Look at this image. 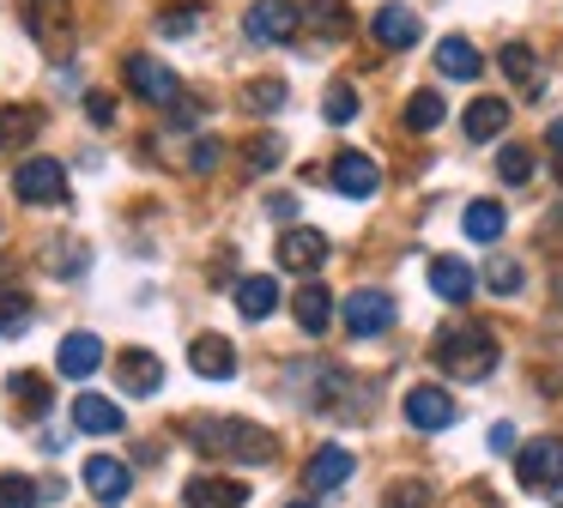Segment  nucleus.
<instances>
[{"mask_svg":"<svg viewBox=\"0 0 563 508\" xmlns=\"http://www.w3.org/2000/svg\"><path fill=\"white\" fill-rule=\"evenodd\" d=\"M188 435H195L200 454H224V460H243V466H267L273 460V435L243 418H195Z\"/></svg>","mask_w":563,"mask_h":508,"instance_id":"nucleus-1","label":"nucleus"},{"mask_svg":"<svg viewBox=\"0 0 563 508\" xmlns=\"http://www.w3.org/2000/svg\"><path fill=\"white\" fill-rule=\"evenodd\" d=\"M437 369H449L454 382H485L497 369V339L490 327H473V321H454L437 333Z\"/></svg>","mask_w":563,"mask_h":508,"instance_id":"nucleus-2","label":"nucleus"},{"mask_svg":"<svg viewBox=\"0 0 563 508\" xmlns=\"http://www.w3.org/2000/svg\"><path fill=\"white\" fill-rule=\"evenodd\" d=\"M13 194L25 206H67V169L55 157H25L13 176Z\"/></svg>","mask_w":563,"mask_h":508,"instance_id":"nucleus-3","label":"nucleus"},{"mask_svg":"<svg viewBox=\"0 0 563 508\" xmlns=\"http://www.w3.org/2000/svg\"><path fill=\"white\" fill-rule=\"evenodd\" d=\"M128 91L140 97V103H158V109H170L176 97H183V79H176L170 67H164L158 55H128Z\"/></svg>","mask_w":563,"mask_h":508,"instance_id":"nucleus-4","label":"nucleus"},{"mask_svg":"<svg viewBox=\"0 0 563 508\" xmlns=\"http://www.w3.org/2000/svg\"><path fill=\"white\" fill-rule=\"evenodd\" d=\"M515 478H521L527 490H558V484H563V442H558V435L527 442L521 454H515Z\"/></svg>","mask_w":563,"mask_h":508,"instance_id":"nucleus-5","label":"nucleus"},{"mask_svg":"<svg viewBox=\"0 0 563 508\" xmlns=\"http://www.w3.org/2000/svg\"><path fill=\"white\" fill-rule=\"evenodd\" d=\"M31 31L55 60L74 55V0H31Z\"/></svg>","mask_w":563,"mask_h":508,"instance_id":"nucleus-6","label":"nucleus"},{"mask_svg":"<svg viewBox=\"0 0 563 508\" xmlns=\"http://www.w3.org/2000/svg\"><path fill=\"white\" fill-rule=\"evenodd\" d=\"M340 314H345V333L352 339H376V333L394 327V297L388 290H352Z\"/></svg>","mask_w":563,"mask_h":508,"instance_id":"nucleus-7","label":"nucleus"},{"mask_svg":"<svg viewBox=\"0 0 563 508\" xmlns=\"http://www.w3.org/2000/svg\"><path fill=\"white\" fill-rule=\"evenodd\" d=\"M328 181L345 194V200H369V194L382 188V169H376V157H369V152H340V157H333V169H328Z\"/></svg>","mask_w":563,"mask_h":508,"instance_id":"nucleus-8","label":"nucleus"},{"mask_svg":"<svg viewBox=\"0 0 563 508\" xmlns=\"http://www.w3.org/2000/svg\"><path fill=\"white\" fill-rule=\"evenodd\" d=\"M79 478H86V490L98 496L103 508H122V503H128V490H134L128 466H122V460H110V454H91L86 466H79Z\"/></svg>","mask_w":563,"mask_h":508,"instance_id":"nucleus-9","label":"nucleus"},{"mask_svg":"<svg viewBox=\"0 0 563 508\" xmlns=\"http://www.w3.org/2000/svg\"><path fill=\"white\" fill-rule=\"evenodd\" d=\"M297 24H303V12H297L291 0H255V7H249V36H255V43H291Z\"/></svg>","mask_w":563,"mask_h":508,"instance_id":"nucleus-10","label":"nucleus"},{"mask_svg":"<svg viewBox=\"0 0 563 508\" xmlns=\"http://www.w3.org/2000/svg\"><path fill=\"white\" fill-rule=\"evenodd\" d=\"M273 254H279L285 273H303L309 278V273H321V261H328V236L297 224V230H285V236H279V249H273Z\"/></svg>","mask_w":563,"mask_h":508,"instance_id":"nucleus-11","label":"nucleus"},{"mask_svg":"<svg viewBox=\"0 0 563 508\" xmlns=\"http://www.w3.org/2000/svg\"><path fill=\"white\" fill-rule=\"evenodd\" d=\"M188 369L207 375V382H231L236 375V345L219 339V333H200L195 345H188Z\"/></svg>","mask_w":563,"mask_h":508,"instance_id":"nucleus-12","label":"nucleus"},{"mask_svg":"<svg viewBox=\"0 0 563 508\" xmlns=\"http://www.w3.org/2000/svg\"><path fill=\"white\" fill-rule=\"evenodd\" d=\"M406 423H412V430H449L454 423V399L442 394V387H412V394H406Z\"/></svg>","mask_w":563,"mask_h":508,"instance_id":"nucleus-13","label":"nucleus"},{"mask_svg":"<svg viewBox=\"0 0 563 508\" xmlns=\"http://www.w3.org/2000/svg\"><path fill=\"white\" fill-rule=\"evenodd\" d=\"M352 466H357L352 448H333V442H328V448H321V454L303 466V484H309L316 496H328V490H340V484L352 478Z\"/></svg>","mask_w":563,"mask_h":508,"instance_id":"nucleus-14","label":"nucleus"},{"mask_svg":"<svg viewBox=\"0 0 563 508\" xmlns=\"http://www.w3.org/2000/svg\"><path fill=\"white\" fill-rule=\"evenodd\" d=\"M98 363H103V339H98V333H67L62 351H55V369L74 375V382L98 375Z\"/></svg>","mask_w":563,"mask_h":508,"instance_id":"nucleus-15","label":"nucleus"},{"mask_svg":"<svg viewBox=\"0 0 563 508\" xmlns=\"http://www.w3.org/2000/svg\"><path fill=\"white\" fill-rule=\"evenodd\" d=\"M369 31H376L382 48H412L418 36H424V24H418L412 7H376V24H369Z\"/></svg>","mask_w":563,"mask_h":508,"instance_id":"nucleus-16","label":"nucleus"},{"mask_svg":"<svg viewBox=\"0 0 563 508\" xmlns=\"http://www.w3.org/2000/svg\"><path fill=\"white\" fill-rule=\"evenodd\" d=\"M249 490L236 478H188L183 490V508H243Z\"/></svg>","mask_w":563,"mask_h":508,"instance_id":"nucleus-17","label":"nucleus"},{"mask_svg":"<svg viewBox=\"0 0 563 508\" xmlns=\"http://www.w3.org/2000/svg\"><path fill=\"white\" fill-rule=\"evenodd\" d=\"M430 290H437L442 302H466L473 297V266L454 261V254H437V261H430Z\"/></svg>","mask_w":563,"mask_h":508,"instance_id":"nucleus-18","label":"nucleus"},{"mask_svg":"<svg viewBox=\"0 0 563 508\" xmlns=\"http://www.w3.org/2000/svg\"><path fill=\"white\" fill-rule=\"evenodd\" d=\"M74 423L86 435H115V430H122V406H115V399H103V394H79L74 399Z\"/></svg>","mask_w":563,"mask_h":508,"instance_id":"nucleus-19","label":"nucleus"},{"mask_svg":"<svg viewBox=\"0 0 563 508\" xmlns=\"http://www.w3.org/2000/svg\"><path fill=\"white\" fill-rule=\"evenodd\" d=\"M461 128H466V140H497V133L509 128V103H503V97H473Z\"/></svg>","mask_w":563,"mask_h":508,"instance_id":"nucleus-20","label":"nucleus"},{"mask_svg":"<svg viewBox=\"0 0 563 508\" xmlns=\"http://www.w3.org/2000/svg\"><path fill=\"white\" fill-rule=\"evenodd\" d=\"M291 314H297V327H303L309 339H316V333H328V321H333V290L303 285V290L291 297Z\"/></svg>","mask_w":563,"mask_h":508,"instance_id":"nucleus-21","label":"nucleus"},{"mask_svg":"<svg viewBox=\"0 0 563 508\" xmlns=\"http://www.w3.org/2000/svg\"><path fill=\"white\" fill-rule=\"evenodd\" d=\"M115 375H122V394H158L164 363L152 357V351H128V357L115 363Z\"/></svg>","mask_w":563,"mask_h":508,"instance_id":"nucleus-22","label":"nucleus"},{"mask_svg":"<svg viewBox=\"0 0 563 508\" xmlns=\"http://www.w3.org/2000/svg\"><path fill=\"white\" fill-rule=\"evenodd\" d=\"M437 67L449 73V79H478V73H485V55H478L466 36H442V43H437Z\"/></svg>","mask_w":563,"mask_h":508,"instance_id":"nucleus-23","label":"nucleus"},{"mask_svg":"<svg viewBox=\"0 0 563 508\" xmlns=\"http://www.w3.org/2000/svg\"><path fill=\"white\" fill-rule=\"evenodd\" d=\"M37 109H31V103H7V109H0V152H25V145H31V133H37Z\"/></svg>","mask_w":563,"mask_h":508,"instance_id":"nucleus-24","label":"nucleus"},{"mask_svg":"<svg viewBox=\"0 0 563 508\" xmlns=\"http://www.w3.org/2000/svg\"><path fill=\"white\" fill-rule=\"evenodd\" d=\"M236 309L249 314V321H267L273 309H279V285H273V278H243V285H236Z\"/></svg>","mask_w":563,"mask_h":508,"instance_id":"nucleus-25","label":"nucleus"},{"mask_svg":"<svg viewBox=\"0 0 563 508\" xmlns=\"http://www.w3.org/2000/svg\"><path fill=\"white\" fill-rule=\"evenodd\" d=\"M7 387H13V411H19V418H37V411H49V382H43V375L19 369Z\"/></svg>","mask_w":563,"mask_h":508,"instance_id":"nucleus-26","label":"nucleus"},{"mask_svg":"<svg viewBox=\"0 0 563 508\" xmlns=\"http://www.w3.org/2000/svg\"><path fill=\"white\" fill-rule=\"evenodd\" d=\"M503 224H509V218H503L497 200H473V206H466V218H461V230H466L473 242H497Z\"/></svg>","mask_w":563,"mask_h":508,"instance_id":"nucleus-27","label":"nucleus"},{"mask_svg":"<svg viewBox=\"0 0 563 508\" xmlns=\"http://www.w3.org/2000/svg\"><path fill=\"white\" fill-rule=\"evenodd\" d=\"M442 115H449V103H442L437 91H412V103H406V128L412 133H437Z\"/></svg>","mask_w":563,"mask_h":508,"instance_id":"nucleus-28","label":"nucleus"},{"mask_svg":"<svg viewBox=\"0 0 563 508\" xmlns=\"http://www.w3.org/2000/svg\"><path fill=\"white\" fill-rule=\"evenodd\" d=\"M503 73H509V79L515 85H527V91H539V55H533V48H527V43H503Z\"/></svg>","mask_w":563,"mask_h":508,"instance_id":"nucleus-29","label":"nucleus"},{"mask_svg":"<svg viewBox=\"0 0 563 508\" xmlns=\"http://www.w3.org/2000/svg\"><path fill=\"white\" fill-rule=\"evenodd\" d=\"M309 24L321 36H345L352 31V12H345V0H309Z\"/></svg>","mask_w":563,"mask_h":508,"instance_id":"nucleus-30","label":"nucleus"},{"mask_svg":"<svg viewBox=\"0 0 563 508\" xmlns=\"http://www.w3.org/2000/svg\"><path fill=\"white\" fill-rule=\"evenodd\" d=\"M533 152H527V145H503L497 152V176L509 181V188H521V181H533Z\"/></svg>","mask_w":563,"mask_h":508,"instance_id":"nucleus-31","label":"nucleus"},{"mask_svg":"<svg viewBox=\"0 0 563 508\" xmlns=\"http://www.w3.org/2000/svg\"><path fill=\"white\" fill-rule=\"evenodd\" d=\"M243 103L255 109V115H273V109H285V79H249V85H243Z\"/></svg>","mask_w":563,"mask_h":508,"instance_id":"nucleus-32","label":"nucleus"},{"mask_svg":"<svg viewBox=\"0 0 563 508\" xmlns=\"http://www.w3.org/2000/svg\"><path fill=\"white\" fill-rule=\"evenodd\" d=\"M485 285L497 290V297H515V290H521V261H509V254H490Z\"/></svg>","mask_w":563,"mask_h":508,"instance_id":"nucleus-33","label":"nucleus"},{"mask_svg":"<svg viewBox=\"0 0 563 508\" xmlns=\"http://www.w3.org/2000/svg\"><path fill=\"white\" fill-rule=\"evenodd\" d=\"M37 503H43V490L31 478H19V472L0 478V508H37Z\"/></svg>","mask_w":563,"mask_h":508,"instance_id":"nucleus-34","label":"nucleus"},{"mask_svg":"<svg viewBox=\"0 0 563 508\" xmlns=\"http://www.w3.org/2000/svg\"><path fill=\"white\" fill-rule=\"evenodd\" d=\"M25 327H31V297L7 290V297H0V333H25Z\"/></svg>","mask_w":563,"mask_h":508,"instance_id":"nucleus-35","label":"nucleus"},{"mask_svg":"<svg viewBox=\"0 0 563 508\" xmlns=\"http://www.w3.org/2000/svg\"><path fill=\"white\" fill-rule=\"evenodd\" d=\"M321 115H328L333 128H345V121L357 115V91H352V85H333V91H328V103H321Z\"/></svg>","mask_w":563,"mask_h":508,"instance_id":"nucleus-36","label":"nucleus"},{"mask_svg":"<svg viewBox=\"0 0 563 508\" xmlns=\"http://www.w3.org/2000/svg\"><path fill=\"white\" fill-rule=\"evenodd\" d=\"M382 508H430V484H418V478L394 484V490L382 496Z\"/></svg>","mask_w":563,"mask_h":508,"instance_id":"nucleus-37","label":"nucleus"},{"mask_svg":"<svg viewBox=\"0 0 563 508\" xmlns=\"http://www.w3.org/2000/svg\"><path fill=\"white\" fill-rule=\"evenodd\" d=\"M195 24H200V12H195V7H170V12H158V31H164V36H188Z\"/></svg>","mask_w":563,"mask_h":508,"instance_id":"nucleus-38","label":"nucleus"},{"mask_svg":"<svg viewBox=\"0 0 563 508\" xmlns=\"http://www.w3.org/2000/svg\"><path fill=\"white\" fill-rule=\"evenodd\" d=\"M279 157H285V145L273 140V133H261V140L249 145V169H273V164H279Z\"/></svg>","mask_w":563,"mask_h":508,"instance_id":"nucleus-39","label":"nucleus"},{"mask_svg":"<svg viewBox=\"0 0 563 508\" xmlns=\"http://www.w3.org/2000/svg\"><path fill=\"white\" fill-rule=\"evenodd\" d=\"M219 152H224L219 140H195V152H188V169H195V176H207V169H219Z\"/></svg>","mask_w":563,"mask_h":508,"instance_id":"nucleus-40","label":"nucleus"},{"mask_svg":"<svg viewBox=\"0 0 563 508\" xmlns=\"http://www.w3.org/2000/svg\"><path fill=\"white\" fill-rule=\"evenodd\" d=\"M86 115L98 121V128H110V121H115V97H110V91H91V97H86Z\"/></svg>","mask_w":563,"mask_h":508,"instance_id":"nucleus-41","label":"nucleus"},{"mask_svg":"<svg viewBox=\"0 0 563 508\" xmlns=\"http://www.w3.org/2000/svg\"><path fill=\"white\" fill-rule=\"evenodd\" d=\"M267 218H279V224H291V218H297V194H273V200H267Z\"/></svg>","mask_w":563,"mask_h":508,"instance_id":"nucleus-42","label":"nucleus"},{"mask_svg":"<svg viewBox=\"0 0 563 508\" xmlns=\"http://www.w3.org/2000/svg\"><path fill=\"white\" fill-rule=\"evenodd\" d=\"M490 448H497V454H509V448H515V430H509V423H490Z\"/></svg>","mask_w":563,"mask_h":508,"instance_id":"nucleus-43","label":"nucleus"},{"mask_svg":"<svg viewBox=\"0 0 563 508\" xmlns=\"http://www.w3.org/2000/svg\"><path fill=\"white\" fill-rule=\"evenodd\" d=\"M545 145H558V152H563V115H558V121H551V128H545Z\"/></svg>","mask_w":563,"mask_h":508,"instance_id":"nucleus-44","label":"nucleus"},{"mask_svg":"<svg viewBox=\"0 0 563 508\" xmlns=\"http://www.w3.org/2000/svg\"><path fill=\"white\" fill-rule=\"evenodd\" d=\"M285 508H316V503H285Z\"/></svg>","mask_w":563,"mask_h":508,"instance_id":"nucleus-45","label":"nucleus"},{"mask_svg":"<svg viewBox=\"0 0 563 508\" xmlns=\"http://www.w3.org/2000/svg\"><path fill=\"white\" fill-rule=\"evenodd\" d=\"M558 176H563V164H558Z\"/></svg>","mask_w":563,"mask_h":508,"instance_id":"nucleus-46","label":"nucleus"}]
</instances>
